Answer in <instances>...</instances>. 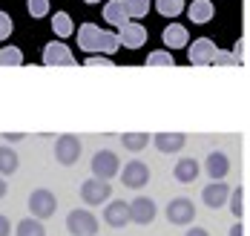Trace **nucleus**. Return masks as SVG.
I'll return each instance as SVG.
<instances>
[{"label": "nucleus", "instance_id": "2eb2a0df", "mask_svg": "<svg viewBox=\"0 0 250 236\" xmlns=\"http://www.w3.org/2000/svg\"><path fill=\"white\" fill-rule=\"evenodd\" d=\"M150 141L155 144L158 153H178L187 144V135L184 132H155V135H150Z\"/></svg>", "mask_w": 250, "mask_h": 236}, {"label": "nucleus", "instance_id": "f257e3e1", "mask_svg": "<svg viewBox=\"0 0 250 236\" xmlns=\"http://www.w3.org/2000/svg\"><path fill=\"white\" fill-rule=\"evenodd\" d=\"M78 49L112 55L115 49H121V43H118L115 32H106V29L95 26V23H81V29H78Z\"/></svg>", "mask_w": 250, "mask_h": 236}, {"label": "nucleus", "instance_id": "ea45409f", "mask_svg": "<svg viewBox=\"0 0 250 236\" xmlns=\"http://www.w3.org/2000/svg\"><path fill=\"white\" fill-rule=\"evenodd\" d=\"M83 3H89V6H92V3H101V0H83Z\"/></svg>", "mask_w": 250, "mask_h": 236}, {"label": "nucleus", "instance_id": "f8f14e48", "mask_svg": "<svg viewBox=\"0 0 250 236\" xmlns=\"http://www.w3.org/2000/svg\"><path fill=\"white\" fill-rule=\"evenodd\" d=\"M118 43L126 46V49H141L147 43V26L126 21L124 26H118Z\"/></svg>", "mask_w": 250, "mask_h": 236}, {"label": "nucleus", "instance_id": "39448f33", "mask_svg": "<svg viewBox=\"0 0 250 236\" xmlns=\"http://www.w3.org/2000/svg\"><path fill=\"white\" fill-rule=\"evenodd\" d=\"M29 210H32V216L35 219H49L55 216V210H58V196L46 190V187H38V190H32V196H29Z\"/></svg>", "mask_w": 250, "mask_h": 236}, {"label": "nucleus", "instance_id": "7c9ffc66", "mask_svg": "<svg viewBox=\"0 0 250 236\" xmlns=\"http://www.w3.org/2000/svg\"><path fill=\"white\" fill-rule=\"evenodd\" d=\"M210 64H216V66H236L239 61L233 58V52H222V49H216L213 58H210Z\"/></svg>", "mask_w": 250, "mask_h": 236}, {"label": "nucleus", "instance_id": "f03ea898", "mask_svg": "<svg viewBox=\"0 0 250 236\" xmlns=\"http://www.w3.org/2000/svg\"><path fill=\"white\" fill-rule=\"evenodd\" d=\"M89 167H92V176L95 179H104V182H112L115 176H118V170H121V161L115 156V150H98L92 161H89Z\"/></svg>", "mask_w": 250, "mask_h": 236}, {"label": "nucleus", "instance_id": "e433bc0d", "mask_svg": "<svg viewBox=\"0 0 250 236\" xmlns=\"http://www.w3.org/2000/svg\"><path fill=\"white\" fill-rule=\"evenodd\" d=\"M184 236H210V234H207L204 228H196V225H193V228H190V231H187Z\"/></svg>", "mask_w": 250, "mask_h": 236}, {"label": "nucleus", "instance_id": "2f4dec72", "mask_svg": "<svg viewBox=\"0 0 250 236\" xmlns=\"http://www.w3.org/2000/svg\"><path fill=\"white\" fill-rule=\"evenodd\" d=\"M83 66H106V69H109V66H112V58H109V55H89V58H86V61H83Z\"/></svg>", "mask_w": 250, "mask_h": 236}, {"label": "nucleus", "instance_id": "6e6552de", "mask_svg": "<svg viewBox=\"0 0 250 236\" xmlns=\"http://www.w3.org/2000/svg\"><path fill=\"white\" fill-rule=\"evenodd\" d=\"M227 196H230V187L225 184V179H210V184H204V190H201V202L210 210L225 208Z\"/></svg>", "mask_w": 250, "mask_h": 236}, {"label": "nucleus", "instance_id": "393cba45", "mask_svg": "<svg viewBox=\"0 0 250 236\" xmlns=\"http://www.w3.org/2000/svg\"><path fill=\"white\" fill-rule=\"evenodd\" d=\"M121 144H124L129 153H141V150L150 144V135H147V132H124V135H121Z\"/></svg>", "mask_w": 250, "mask_h": 236}, {"label": "nucleus", "instance_id": "4be33fe9", "mask_svg": "<svg viewBox=\"0 0 250 236\" xmlns=\"http://www.w3.org/2000/svg\"><path fill=\"white\" fill-rule=\"evenodd\" d=\"M18 167H21L18 153L9 144H0V176H12V173H18Z\"/></svg>", "mask_w": 250, "mask_h": 236}, {"label": "nucleus", "instance_id": "412c9836", "mask_svg": "<svg viewBox=\"0 0 250 236\" xmlns=\"http://www.w3.org/2000/svg\"><path fill=\"white\" fill-rule=\"evenodd\" d=\"M227 202H230V213H233L236 219H245V213H248V187L239 184V187L227 196Z\"/></svg>", "mask_w": 250, "mask_h": 236}, {"label": "nucleus", "instance_id": "4c0bfd02", "mask_svg": "<svg viewBox=\"0 0 250 236\" xmlns=\"http://www.w3.org/2000/svg\"><path fill=\"white\" fill-rule=\"evenodd\" d=\"M3 138H9V141H21V138H26L23 132H12V135H9V132H6V135H3Z\"/></svg>", "mask_w": 250, "mask_h": 236}, {"label": "nucleus", "instance_id": "9b49d317", "mask_svg": "<svg viewBox=\"0 0 250 236\" xmlns=\"http://www.w3.org/2000/svg\"><path fill=\"white\" fill-rule=\"evenodd\" d=\"M126 205H129V222H135V225H150L155 219V213H158V205L150 196H138V199H132Z\"/></svg>", "mask_w": 250, "mask_h": 236}, {"label": "nucleus", "instance_id": "c9c22d12", "mask_svg": "<svg viewBox=\"0 0 250 236\" xmlns=\"http://www.w3.org/2000/svg\"><path fill=\"white\" fill-rule=\"evenodd\" d=\"M230 236H248V231H245V225H242V219L230 228Z\"/></svg>", "mask_w": 250, "mask_h": 236}, {"label": "nucleus", "instance_id": "f704fd0d", "mask_svg": "<svg viewBox=\"0 0 250 236\" xmlns=\"http://www.w3.org/2000/svg\"><path fill=\"white\" fill-rule=\"evenodd\" d=\"M9 234H12V222H9V216L0 213V236H9Z\"/></svg>", "mask_w": 250, "mask_h": 236}, {"label": "nucleus", "instance_id": "b1692460", "mask_svg": "<svg viewBox=\"0 0 250 236\" xmlns=\"http://www.w3.org/2000/svg\"><path fill=\"white\" fill-rule=\"evenodd\" d=\"M15 236H46V228H43V222H41V219L29 216V219H23V222H18Z\"/></svg>", "mask_w": 250, "mask_h": 236}, {"label": "nucleus", "instance_id": "c756f323", "mask_svg": "<svg viewBox=\"0 0 250 236\" xmlns=\"http://www.w3.org/2000/svg\"><path fill=\"white\" fill-rule=\"evenodd\" d=\"M29 15L32 18H46L49 15V0H29Z\"/></svg>", "mask_w": 250, "mask_h": 236}, {"label": "nucleus", "instance_id": "1a4fd4ad", "mask_svg": "<svg viewBox=\"0 0 250 236\" xmlns=\"http://www.w3.org/2000/svg\"><path fill=\"white\" fill-rule=\"evenodd\" d=\"M81 156V138L78 135H61L58 141H55V158H58V164H63V167H72Z\"/></svg>", "mask_w": 250, "mask_h": 236}, {"label": "nucleus", "instance_id": "aec40b11", "mask_svg": "<svg viewBox=\"0 0 250 236\" xmlns=\"http://www.w3.org/2000/svg\"><path fill=\"white\" fill-rule=\"evenodd\" d=\"M104 21L112 23V26H124L126 21H129V15H126V9H124V0H109L104 6Z\"/></svg>", "mask_w": 250, "mask_h": 236}, {"label": "nucleus", "instance_id": "72a5a7b5", "mask_svg": "<svg viewBox=\"0 0 250 236\" xmlns=\"http://www.w3.org/2000/svg\"><path fill=\"white\" fill-rule=\"evenodd\" d=\"M233 58H236L239 64H248V41H245V38L236 43V52H233Z\"/></svg>", "mask_w": 250, "mask_h": 236}, {"label": "nucleus", "instance_id": "473e14b6", "mask_svg": "<svg viewBox=\"0 0 250 236\" xmlns=\"http://www.w3.org/2000/svg\"><path fill=\"white\" fill-rule=\"evenodd\" d=\"M12 29H15V21H12L6 12H0V41H6V38L12 35Z\"/></svg>", "mask_w": 250, "mask_h": 236}, {"label": "nucleus", "instance_id": "20e7f679", "mask_svg": "<svg viewBox=\"0 0 250 236\" xmlns=\"http://www.w3.org/2000/svg\"><path fill=\"white\" fill-rule=\"evenodd\" d=\"M167 222L170 225H178V228H187V225H193V219H196V205H193V199H187V196H175L170 199V205H167Z\"/></svg>", "mask_w": 250, "mask_h": 236}, {"label": "nucleus", "instance_id": "9d476101", "mask_svg": "<svg viewBox=\"0 0 250 236\" xmlns=\"http://www.w3.org/2000/svg\"><path fill=\"white\" fill-rule=\"evenodd\" d=\"M43 64L46 66H75V55L63 41H52L43 46Z\"/></svg>", "mask_w": 250, "mask_h": 236}, {"label": "nucleus", "instance_id": "58836bf2", "mask_svg": "<svg viewBox=\"0 0 250 236\" xmlns=\"http://www.w3.org/2000/svg\"><path fill=\"white\" fill-rule=\"evenodd\" d=\"M6 193H9V184L3 182V176H0V199H3V196H6Z\"/></svg>", "mask_w": 250, "mask_h": 236}, {"label": "nucleus", "instance_id": "a878e982", "mask_svg": "<svg viewBox=\"0 0 250 236\" xmlns=\"http://www.w3.org/2000/svg\"><path fill=\"white\" fill-rule=\"evenodd\" d=\"M155 9L164 18H178L184 12V0H155Z\"/></svg>", "mask_w": 250, "mask_h": 236}, {"label": "nucleus", "instance_id": "cd10ccee", "mask_svg": "<svg viewBox=\"0 0 250 236\" xmlns=\"http://www.w3.org/2000/svg\"><path fill=\"white\" fill-rule=\"evenodd\" d=\"M23 64V52L18 46H6L0 49V66H21Z\"/></svg>", "mask_w": 250, "mask_h": 236}, {"label": "nucleus", "instance_id": "6ab92c4d", "mask_svg": "<svg viewBox=\"0 0 250 236\" xmlns=\"http://www.w3.org/2000/svg\"><path fill=\"white\" fill-rule=\"evenodd\" d=\"M161 41H164V46L173 52V49H181V46L190 43V35H187V29L181 26V23H170V26L161 32Z\"/></svg>", "mask_w": 250, "mask_h": 236}, {"label": "nucleus", "instance_id": "0eeeda50", "mask_svg": "<svg viewBox=\"0 0 250 236\" xmlns=\"http://www.w3.org/2000/svg\"><path fill=\"white\" fill-rule=\"evenodd\" d=\"M118 176H121V182H124V187H132V190H138V187H144V184L150 182V167L144 164V161H126L124 170H118Z\"/></svg>", "mask_w": 250, "mask_h": 236}, {"label": "nucleus", "instance_id": "ddd939ff", "mask_svg": "<svg viewBox=\"0 0 250 236\" xmlns=\"http://www.w3.org/2000/svg\"><path fill=\"white\" fill-rule=\"evenodd\" d=\"M104 222L109 228H126L129 225V205H126L124 199H112L104 208Z\"/></svg>", "mask_w": 250, "mask_h": 236}, {"label": "nucleus", "instance_id": "f3484780", "mask_svg": "<svg viewBox=\"0 0 250 236\" xmlns=\"http://www.w3.org/2000/svg\"><path fill=\"white\" fill-rule=\"evenodd\" d=\"M199 173H201V164L196 158H181V161H175V167H173V179L178 184H193L199 179Z\"/></svg>", "mask_w": 250, "mask_h": 236}, {"label": "nucleus", "instance_id": "c85d7f7f", "mask_svg": "<svg viewBox=\"0 0 250 236\" xmlns=\"http://www.w3.org/2000/svg\"><path fill=\"white\" fill-rule=\"evenodd\" d=\"M147 66H175V58L170 49H158L147 55Z\"/></svg>", "mask_w": 250, "mask_h": 236}, {"label": "nucleus", "instance_id": "bb28decb", "mask_svg": "<svg viewBox=\"0 0 250 236\" xmlns=\"http://www.w3.org/2000/svg\"><path fill=\"white\" fill-rule=\"evenodd\" d=\"M124 9H126V15H129V21H132V18L141 21V18H147V12H150V0H124Z\"/></svg>", "mask_w": 250, "mask_h": 236}, {"label": "nucleus", "instance_id": "4468645a", "mask_svg": "<svg viewBox=\"0 0 250 236\" xmlns=\"http://www.w3.org/2000/svg\"><path fill=\"white\" fill-rule=\"evenodd\" d=\"M213 52H216V43L210 38H199V41H193V46H187V61L193 66H207Z\"/></svg>", "mask_w": 250, "mask_h": 236}, {"label": "nucleus", "instance_id": "423d86ee", "mask_svg": "<svg viewBox=\"0 0 250 236\" xmlns=\"http://www.w3.org/2000/svg\"><path fill=\"white\" fill-rule=\"evenodd\" d=\"M66 231L72 236H95L98 234V219H95V213L78 208L66 216Z\"/></svg>", "mask_w": 250, "mask_h": 236}, {"label": "nucleus", "instance_id": "7ed1b4c3", "mask_svg": "<svg viewBox=\"0 0 250 236\" xmlns=\"http://www.w3.org/2000/svg\"><path fill=\"white\" fill-rule=\"evenodd\" d=\"M109 196H112V184L104 182V179H86V182H81V202L83 205H89V208H98L104 202H109Z\"/></svg>", "mask_w": 250, "mask_h": 236}, {"label": "nucleus", "instance_id": "dca6fc26", "mask_svg": "<svg viewBox=\"0 0 250 236\" xmlns=\"http://www.w3.org/2000/svg\"><path fill=\"white\" fill-rule=\"evenodd\" d=\"M204 173L210 179H225L227 173H230V158H227V153H222V150L207 153V158H204Z\"/></svg>", "mask_w": 250, "mask_h": 236}, {"label": "nucleus", "instance_id": "5701e85b", "mask_svg": "<svg viewBox=\"0 0 250 236\" xmlns=\"http://www.w3.org/2000/svg\"><path fill=\"white\" fill-rule=\"evenodd\" d=\"M52 32H55L58 38H69V35H75V26H72L69 12H55V15H52Z\"/></svg>", "mask_w": 250, "mask_h": 236}, {"label": "nucleus", "instance_id": "a211bd4d", "mask_svg": "<svg viewBox=\"0 0 250 236\" xmlns=\"http://www.w3.org/2000/svg\"><path fill=\"white\" fill-rule=\"evenodd\" d=\"M187 9V18H190V23H210L213 21V15H216V9H213V0H193L190 6H184Z\"/></svg>", "mask_w": 250, "mask_h": 236}]
</instances>
